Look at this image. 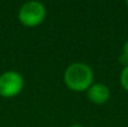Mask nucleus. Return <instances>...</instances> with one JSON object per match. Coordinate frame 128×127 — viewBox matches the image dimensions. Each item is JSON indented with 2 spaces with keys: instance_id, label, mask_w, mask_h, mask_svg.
<instances>
[{
  "instance_id": "nucleus-1",
  "label": "nucleus",
  "mask_w": 128,
  "mask_h": 127,
  "mask_svg": "<svg viewBox=\"0 0 128 127\" xmlns=\"http://www.w3.org/2000/svg\"><path fill=\"white\" fill-rule=\"evenodd\" d=\"M64 81L72 91H87L93 81V71L85 62H74L65 70Z\"/></svg>"
},
{
  "instance_id": "nucleus-8",
  "label": "nucleus",
  "mask_w": 128,
  "mask_h": 127,
  "mask_svg": "<svg viewBox=\"0 0 128 127\" xmlns=\"http://www.w3.org/2000/svg\"><path fill=\"white\" fill-rule=\"evenodd\" d=\"M127 6H128V1H127Z\"/></svg>"
},
{
  "instance_id": "nucleus-5",
  "label": "nucleus",
  "mask_w": 128,
  "mask_h": 127,
  "mask_svg": "<svg viewBox=\"0 0 128 127\" xmlns=\"http://www.w3.org/2000/svg\"><path fill=\"white\" fill-rule=\"evenodd\" d=\"M120 61H121L124 66L128 65V40L123 44L122 52H121V56H120Z\"/></svg>"
},
{
  "instance_id": "nucleus-6",
  "label": "nucleus",
  "mask_w": 128,
  "mask_h": 127,
  "mask_svg": "<svg viewBox=\"0 0 128 127\" xmlns=\"http://www.w3.org/2000/svg\"><path fill=\"white\" fill-rule=\"evenodd\" d=\"M121 85L124 90L128 91V65L123 67V70L121 72Z\"/></svg>"
},
{
  "instance_id": "nucleus-2",
  "label": "nucleus",
  "mask_w": 128,
  "mask_h": 127,
  "mask_svg": "<svg viewBox=\"0 0 128 127\" xmlns=\"http://www.w3.org/2000/svg\"><path fill=\"white\" fill-rule=\"evenodd\" d=\"M18 16L24 26H38L46 18V9L40 1H28L20 8Z\"/></svg>"
},
{
  "instance_id": "nucleus-3",
  "label": "nucleus",
  "mask_w": 128,
  "mask_h": 127,
  "mask_svg": "<svg viewBox=\"0 0 128 127\" xmlns=\"http://www.w3.org/2000/svg\"><path fill=\"white\" fill-rule=\"evenodd\" d=\"M22 87L24 79L19 72L9 70L0 75V96L14 97L21 92Z\"/></svg>"
},
{
  "instance_id": "nucleus-7",
  "label": "nucleus",
  "mask_w": 128,
  "mask_h": 127,
  "mask_svg": "<svg viewBox=\"0 0 128 127\" xmlns=\"http://www.w3.org/2000/svg\"><path fill=\"white\" fill-rule=\"evenodd\" d=\"M70 127H84V126H81V125H72V126H70Z\"/></svg>"
},
{
  "instance_id": "nucleus-4",
  "label": "nucleus",
  "mask_w": 128,
  "mask_h": 127,
  "mask_svg": "<svg viewBox=\"0 0 128 127\" xmlns=\"http://www.w3.org/2000/svg\"><path fill=\"white\" fill-rule=\"evenodd\" d=\"M87 97L92 103L103 105L110 98V88L103 84H92L87 88Z\"/></svg>"
}]
</instances>
